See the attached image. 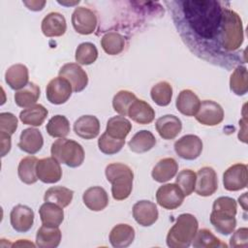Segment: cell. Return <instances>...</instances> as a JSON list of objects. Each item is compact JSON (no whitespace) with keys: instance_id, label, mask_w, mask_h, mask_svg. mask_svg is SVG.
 Instances as JSON below:
<instances>
[{"instance_id":"cell-22","label":"cell","mask_w":248,"mask_h":248,"mask_svg":"<svg viewBox=\"0 0 248 248\" xmlns=\"http://www.w3.org/2000/svg\"><path fill=\"white\" fill-rule=\"evenodd\" d=\"M83 203L92 211H101L108 204L107 191L101 186L89 187L82 195Z\"/></svg>"},{"instance_id":"cell-12","label":"cell","mask_w":248,"mask_h":248,"mask_svg":"<svg viewBox=\"0 0 248 248\" xmlns=\"http://www.w3.org/2000/svg\"><path fill=\"white\" fill-rule=\"evenodd\" d=\"M195 117L202 125L215 126L223 121L224 110L218 103L212 100H204L201 103Z\"/></svg>"},{"instance_id":"cell-6","label":"cell","mask_w":248,"mask_h":248,"mask_svg":"<svg viewBox=\"0 0 248 248\" xmlns=\"http://www.w3.org/2000/svg\"><path fill=\"white\" fill-rule=\"evenodd\" d=\"M51 157L70 168H78L84 161L83 147L77 141L62 138L56 140L50 148Z\"/></svg>"},{"instance_id":"cell-47","label":"cell","mask_w":248,"mask_h":248,"mask_svg":"<svg viewBox=\"0 0 248 248\" xmlns=\"http://www.w3.org/2000/svg\"><path fill=\"white\" fill-rule=\"evenodd\" d=\"M0 144H1V156L4 157L11 150V146H12L11 135L4 132H0Z\"/></svg>"},{"instance_id":"cell-40","label":"cell","mask_w":248,"mask_h":248,"mask_svg":"<svg viewBox=\"0 0 248 248\" xmlns=\"http://www.w3.org/2000/svg\"><path fill=\"white\" fill-rule=\"evenodd\" d=\"M76 61L80 65L93 64L98 58V49L92 43L85 42L78 46L75 55Z\"/></svg>"},{"instance_id":"cell-32","label":"cell","mask_w":248,"mask_h":248,"mask_svg":"<svg viewBox=\"0 0 248 248\" xmlns=\"http://www.w3.org/2000/svg\"><path fill=\"white\" fill-rule=\"evenodd\" d=\"M47 113V109L43 105L35 104L21 110L19 113V119L25 125L38 127L44 123Z\"/></svg>"},{"instance_id":"cell-14","label":"cell","mask_w":248,"mask_h":248,"mask_svg":"<svg viewBox=\"0 0 248 248\" xmlns=\"http://www.w3.org/2000/svg\"><path fill=\"white\" fill-rule=\"evenodd\" d=\"M195 192L202 197L213 195L218 189L216 171L211 167H203L198 170Z\"/></svg>"},{"instance_id":"cell-24","label":"cell","mask_w":248,"mask_h":248,"mask_svg":"<svg viewBox=\"0 0 248 248\" xmlns=\"http://www.w3.org/2000/svg\"><path fill=\"white\" fill-rule=\"evenodd\" d=\"M175 106L177 110L183 115L195 116L200 108L201 101L194 91L184 89L178 94Z\"/></svg>"},{"instance_id":"cell-43","label":"cell","mask_w":248,"mask_h":248,"mask_svg":"<svg viewBox=\"0 0 248 248\" xmlns=\"http://www.w3.org/2000/svg\"><path fill=\"white\" fill-rule=\"evenodd\" d=\"M197 174L194 170L185 169L178 172L175 178V183L179 186L184 196H190L195 191Z\"/></svg>"},{"instance_id":"cell-34","label":"cell","mask_w":248,"mask_h":248,"mask_svg":"<svg viewBox=\"0 0 248 248\" xmlns=\"http://www.w3.org/2000/svg\"><path fill=\"white\" fill-rule=\"evenodd\" d=\"M38 159L35 156H26L20 160L17 167V174L21 182L31 185L37 182L38 176L36 173V165Z\"/></svg>"},{"instance_id":"cell-30","label":"cell","mask_w":248,"mask_h":248,"mask_svg":"<svg viewBox=\"0 0 248 248\" xmlns=\"http://www.w3.org/2000/svg\"><path fill=\"white\" fill-rule=\"evenodd\" d=\"M156 144L154 135L147 130L137 132L128 142L129 148L135 153H145L152 149Z\"/></svg>"},{"instance_id":"cell-17","label":"cell","mask_w":248,"mask_h":248,"mask_svg":"<svg viewBox=\"0 0 248 248\" xmlns=\"http://www.w3.org/2000/svg\"><path fill=\"white\" fill-rule=\"evenodd\" d=\"M133 217L139 225L142 227H150L158 220L159 212L154 202L142 200L134 204Z\"/></svg>"},{"instance_id":"cell-21","label":"cell","mask_w":248,"mask_h":248,"mask_svg":"<svg viewBox=\"0 0 248 248\" xmlns=\"http://www.w3.org/2000/svg\"><path fill=\"white\" fill-rule=\"evenodd\" d=\"M156 130L164 140H173L178 136L182 129L181 120L173 114H166L157 119Z\"/></svg>"},{"instance_id":"cell-26","label":"cell","mask_w":248,"mask_h":248,"mask_svg":"<svg viewBox=\"0 0 248 248\" xmlns=\"http://www.w3.org/2000/svg\"><path fill=\"white\" fill-rule=\"evenodd\" d=\"M29 72L23 64H14L8 68L5 73L7 84L14 90H20L29 82Z\"/></svg>"},{"instance_id":"cell-15","label":"cell","mask_w":248,"mask_h":248,"mask_svg":"<svg viewBox=\"0 0 248 248\" xmlns=\"http://www.w3.org/2000/svg\"><path fill=\"white\" fill-rule=\"evenodd\" d=\"M59 77L66 78L74 92H81L88 83L86 72L78 63H66L59 70Z\"/></svg>"},{"instance_id":"cell-25","label":"cell","mask_w":248,"mask_h":248,"mask_svg":"<svg viewBox=\"0 0 248 248\" xmlns=\"http://www.w3.org/2000/svg\"><path fill=\"white\" fill-rule=\"evenodd\" d=\"M108 238L112 247L125 248L133 243L135 230L128 224H118L112 228Z\"/></svg>"},{"instance_id":"cell-38","label":"cell","mask_w":248,"mask_h":248,"mask_svg":"<svg viewBox=\"0 0 248 248\" xmlns=\"http://www.w3.org/2000/svg\"><path fill=\"white\" fill-rule=\"evenodd\" d=\"M231 90L238 96L245 95L248 91V74L245 66H238L230 78Z\"/></svg>"},{"instance_id":"cell-46","label":"cell","mask_w":248,"mask_h":248,"mask_svg":"<svg viewBox=\"0 0 248 248\" xmlns=\"http://www.w3.org/2000/svg\"><path fill=\"white\" fill-rule=\"evenodd\" d=\"M248 241V229L247 228H240L230 239V246L231 247H247Z\"/></svg>"},{"instance_id":"cell-7","label":"cell","mask_w":248,"mask_h":248,"mask_svg":"<svg viewBox=\"0 0 248 248\" xmlns=\"http://www.w3.org/2000/svg\"><path fill=\"white\" fill-rule=\"evenodd\" d=\"M184 194L176 183H168L158 188L156 192V201L158 204L169 210L176 209L184 201Z\"/></svg>"},{"instance_id":"cell-45","label":"cell","mask_w":248,"mask_h":248,"mask_svg":"<svg viewBox=\"0 0 248 248\" xmlns=\"http://www.w3.org/2000/svg\"><path fill=\"white\" fill-rule=\"evenodd\" d=\"M17 128V118L11 112L0 113V132L13 135Z\"/></svg>"},{"instance_id":"cell-9","label":"cell","mask_w":248,"mask_h":248,"mask_svg":"<svg viewBox=\"0 0 248 248\" xmlns=\"http://www.w3.org/2000/svg\"><path fill=\"white\" fill-rule=\"evenodd\" d=\"M97 16L86 7H78L72 15L74 29L81 35L92 34L97 27Z\"/></svg>"},{"instance_id":"cell-10","label":"cell","mask_w":248,"mask_h":248,"mask_svg":"<svg viewBox=\"0 0 248 248\" xmlns=\"http://www.w3.org/2000/svg\"><path fill=\"white\" fill-rule=\"evenodd\" d=\"M71 83L62 77L52 78L46 85V95L49 103L53 105H61L66 103L72 95Z\"/></svg>"},{"instance_id":"cell-4","label":"cell","mask_w":248,"mask_h":248,"mask_svg":"<svg viewBox=\"0 0 248 248\" xmlns=\"http://www.w3.org/2000/svg\"><path fill=\"white\" fill-rule=\"evenodd\" d=\"M199 228L197 218L190 213L180 214L167 234L170 248H187L191 245Z\"/></svg>"},{"instance_id":"cell-29","label":"cell","mask_w":248,"mask_h":248,"mask_svg":"<svg viewBox=\"0 0 248 248\" xmlns=\"http://www.w3.org/2000/svg\"><path fill=\"white\" fill-rule=\"evenodd\" d=\"M61 231L58 227L43 225L36 234V245L40 248H55L61 241Z\"/></svg>"},{"instance_id":"cell-28","label":"cell","mask_w":248,"mask_h":248,"mask_svg":"<svg viewBox=\"0 0 248 248\" xmlns=\"http://www.w3.org/2000/svg\"><path fill=\"white\" fill-rule=\"evenodd\" d=\"M39 214L42 224L49 227H59L64 220L63 207L50 202H45L41 205Z\"/></svg>"},{"instance_id":"cell-3","label":"cell","mask_w":248,"mask_h":248,"mask_svg":"<svg viewBox=\"0 0 248 248\" xmlns=\"http://www.w3.org/2000/svg\"><path fill=\"white\" fill-rule=\"evenodd\" d=\"M220 43L225 50L233 51L240 47L244 40L242 20L237 13L224 9L219 30Z\"/></svg>"},{"instance_id":"cell-8","label":"cell","mask_w":248,"mask_h":248,"mask_svg":"<svg viewBox=\"0 0 248 248\" xmlns=\"http://www.w3.org/2000/svg\"><path fill=\"white\" fill-rule=\"evenodd\" d=\"M224 188L228 191H239L247 187L248 170L245 164H234L231 166L223 174Z\"/></svg>"},{"instance_id":"cell-35","label":"cell","mask_w":248,"mask_h":248,"mask_svg":"<svg viewBox=\"0 0 248 248\" xmlns=\"http://www.w3.org/2000/svg\"><path fill=\"white\" fill-rule=\"evenodd\" d=\"M74 192L63 186H53L48 188L44 196L45 202H53L61 207L68 206L73 200Z\"/></svg>"},{"instance_id":"cell-16","label":"cell","mask_w":248,"mask_h":248,"mask_svg":"<svg viewBox=\"0 0 248 248\" xmlns=\"http://www.w3.org/2000/svg\"><path fill=\"white\" fill-rule=\"evenodd\" d=\"M10 222L16 232H26L33 226L34 211L27 205L17 204L10 213Z\"/></svg>"},{"instance_id":"cell-31","label":"cell","mask_w":248,"mask_h":248,"mask_svg":"<svg viewBox=\"0 0 248 248\" xmlns=\"http://www.w3.org/2000/svg\"><path fill=\"white\" fill-rule=\"evenodd\" d=\"M132 129L131 122L122 115H117L109 118L107 123L106 133L111 138L117 140H125Z\"/></svg>"},{"instance_id":"cell-49","label":"cell","mask_w":248,"mask_h":248,"mask_svg":"<svg viewBox=\"0 0 248 248\" xmlns=\"http://www.w3.org/2000/svg\"><path fill=\"white\" fill-rule=\"evenodd\" d=\"M239 126H243V129L239 131V134H238V139L239 140L243 141V142H246V117L244 116V118L242 120L239 121Z\"/></svg>"},{"instance_id":"cell-2","label":"cell","mask_w":248,"mask_h":248,"mask_svg":"<svg viewBox=\"0 0 248 248\" xmlns=\"http://www.w3.org/2000/svg\"><path fill=\"white\" fill-rule=\"evenodd\" d=\"M236 202L230 197L216 199L210 213V223L214 229L224 235L233 232L236 227Z\"/></svg>"},{"instance_id":"cell-19","label":"cell","mask_w":248,"mask_h":248,"mask_svg":"<svg viewBox=\"0 0 248 248\" xmlns=\"http://www.w3.org/2000/svg\"><path fill=\"white\" fill-rule=\"evenodd\" d=\"M74 132L84 140L95 139L100 133V121L94 115H81L74 123Z\"/></svg>"},{"instance_id":"cell-18","label":"cell","mask_w":248,"mask_h":248,"mask_svg":"<svg viewBox=\"0 0 248 248\" xmlns=\"http://www.w3.org/2000/svg\"><path fill=\"white\" fill-rule=\"evenodd\" d=\"M42 32L46 37H60L67 30L65 16L57 12L47 14L42 20Z\"/></svg>"},{"instance_id":"cell-27","label":"cell","mask_w":248,"mask_h":248,"mask_svg":"<svg viewBox=\"0 0 248 248\" xmlns=\"http://www.w3.org/2000/svg\"><path fill=\"white\" fill-rule=\"evenodd\" d=\"M178 170V164L173 158H164L158 161L154 166L151 175L152 178L159 182L164 183L173 178Z\"/></svg>"},{"instance_id":"cell-20","label":"cell","mask_w":248,"mask_h":248,"mask_svg":"<svg viewBox=\"0 0 248 248\" xmlns=\"http://www.w3.org/2000/svg\"><path fill=\"white\" fill-rule=\"evenodd\" d=\"M17 145L22 151L28 154H36L44 145L43 135L36 128L24 129L20 134Z\"/></svg>"},{"instance_id":"cell-5","label":"cell","mask_w":248,"mask_h":248,"mask_svg":"<svg viewBox=\"0 0 248 248\" xmlns=\"http://www.w3.org/2000/svg\"><path fill=\"white\" fill-rule=\"evenodd\" d=\"M107 180L111 183V194L114 200H126L133 189L134 172L132 169L122 163H112L106 167Z\"/></svg>"},{"instance_id":"cell-39","label":"cell","mask_w":248,"mask_h":248,"mask_svg":"<svg viewBox=\"0 0 248 248\" xmlns=\"http://www.w3.org/2000/svg\"><path fill=\"white\" fill-rule=\"evenodd\" d=\"M151 99L160 107L168 106L172 98V86L168 81H159L150 90Z\"/></svg>"},{"instance_id":"cell-50","label":"cell","mask_w":248,"mask_h":248,"mask_svg":"<svg viewBox=\"0 0 248 248\" xmlns=\"http://www.w3.org/2000/svg\"><path fill=\"white\" fill-rule=\"evenodd\" d=\"M13 246H31V247H34L35 245L32 243V242H29L28 240H26V239H19L17 242H15L14 244H13Z\"/></svg>"},{"instance_id":"cell-23","label":"cell","mask_w":248,"mask_h":248,"mask_svg":"<svg viewBox=\"0 0 248 248\" xmlns=\"http://www.w3.org/2000/svg\"><path fill=\"white\" fill-rule=\"evenodd\" d=\"M128 116L136 123L146 125L154 120L155 110L147 102L137 98L128 109Z\"/></svg>"},{"instance_id":"cell-13","label":"cell","mask_w":248,"mask_h":248,"mask_svg":"<svg viewBox=\"0 0 248 248\" xmlns=\"http://www.w3.org/2000/svg\"><path fill=\"white\" fill-rule=\"evenodd\" d=\"M36 173L38 179L44 183H56L62 177L60 163L53 157L40 159L36 165Z\"/></svg>"},{"instance_id":"cell-11","label":"cell","mask_w":248,"mask_h":248,"mask_svg":"<svg viewBox=\"0 0 248 248\" xmlns=\"http://www.w3.org/2000/svg\"><path fill=\"white\" fill-rule=\"evenodd\" d=\"M174 151L182 159L195 160L202 151V141L196 135H185L174 142Z\"/></svg>"},{"instance_id":"cell-1","label":"cell","mask_w":248,"mask_h":248,"mask_svg":"<svg viewBox=\"0 0 248 248\" xmlns=\"http://www.w3.org/2000/svg\"><path fill=\"white\" fill-rule=\"evenodd\" d=\"M223 8L213 0L182 2V11L190 28L202 39H214L220 30Z\"/></svg>"},{"instance_id":"cell-33","label":"cell","mask_w":248,"mask_h":248,"mask_svg":"<svg viewBox=\"0 0 248 248\" xmlns=\"http://www.w3.org/2000/svg\"><path fill=\"white\" fill-rule=\"evenodd\" d=\"M40 87L34 82H29L25 87L16 92L15 103L20 108H29L36 104L40 98Z\"/></svg>"},{"instance_id":"cell-44","label":"cell","mask_w":248,"mask_h":248,"mask_svg":"<svg viewBox=\"0 0 248 248\" xmlns=\"http://www.w3.org/2000/svg\"><path fill=\"white\" fill-rule=\"evenodd\" d=\"M125 144V140H117L108 136L106 132L98 140V147L101 152L107 155L118 153Z\"/></svg>"},{"instance_id":"cell-41","label":"cell","mask_w":248,"mask_h":248,"mask_svg":"<svg viewBox=\"0 0 248 248\" xmlns=\"http://www.w3.org/2000/svg\"><path fill=\"white\" fill-rule=\"evenodd\" d=\"M192 244L196 248H209V247H227V244L222 242L218 237H216L209 230L202 229L197 232Z\"/></svg>"},{"instance_id":"cell-36","label":"cell","mask_w":248,"mask_h":248,"mask_svg":"<svg viewBox=\"0 0 248 248\" xmlns=\"http://www.w3.org/2000/svg\"><path fill=\"white\" fill-rule=\"evenodd\" d=\"M101 46L106 53L117 55L121 53L125 47V38L115 31H109L103 35Z\"/></svg>"},{"instance_id":"cell-37","label":"cell","mask_w":248,"mask_h":248,"mask_svg":"<svg viewBox=\"0 0 248 248\" xmlns=\"http://www.w3.org/2000/svg\"><path fill=\"white\" fill-rule=\"evenodd\" d=\"M46 132L52 138H66L70 133V123L66 116L57 114L52 116L46 124Z\"/></svg>"},{"instance_id":"cell-48","label":"cell","mask_w":248,"mask_h":248,"mask_svg":"<svg viewBox=\"0 0 248 248\" xmlns=\"http://www.w3.org/2000/svg\"><path fill=\"white\" fill-rule=\"evenodd\" d=\"M23 4L31 11H41L46 5V1H23Z\"/></svg>"},{"instance_id":"cell-42","label":"cell","mask_w":248,"mask_h":248,"mask_svg":"<svg viewBox=\"0 0 248 248\" xmlns=\"http://www.w3.org/2000/svg\"><path fill=\"white\" fill-rule=\"evenodd\" d=\"M137 99L136 95L128 90L118 91L112 99L113 109L122 116L128 115V109L131 104Z\"/></svg>"}]
</instances>
